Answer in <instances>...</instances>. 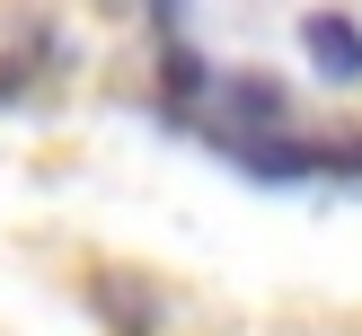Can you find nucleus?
Here are the masks:
<instances>
[{
	"label": "nucleus",
	"mask_w": 362,
	"mask_h": 336,
	"mask_svg": "<svg viewBox=\"0 0 362 336\" xmlns=\"http://www.w3.org/2000/svg\"><path fill=\"white\" fill-rule=\"evenodd\" d=\"M300 45H310V62L327 71V80H362V27L345 9H310L300 18Z\"/></svg>",
	"instance_id": "1"
},
{
	"label": "nucleus",
	"mask_w": 362,
	"mask_h": 336,
	"mask_svg": "<svg viewBox=\"0 0 362 336\" xmlns=\"http://www.w3.org/2000/svg\"><path fill=\"white\" fill-rule=\"evenodd\" d=\"M221 98H230L239 124H257V115L274 124V115H283V88H274V80H221Z\"/></svg>",
	"instance_id": "2"
}]
</instances>
